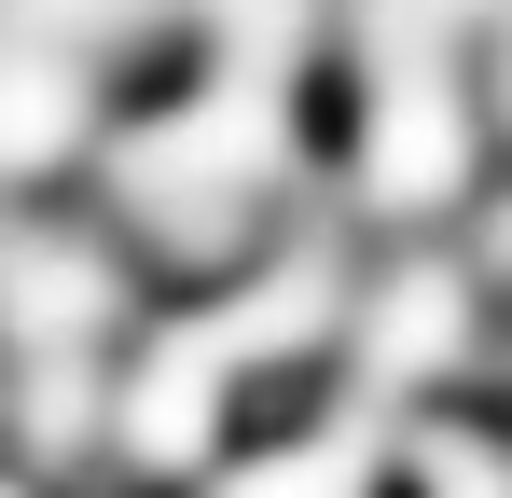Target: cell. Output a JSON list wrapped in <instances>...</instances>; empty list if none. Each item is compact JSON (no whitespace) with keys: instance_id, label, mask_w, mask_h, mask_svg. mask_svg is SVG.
Returning a JSON list of instances; mask_svg holds the SVG:
<instances>
[{"instance_id":"obj_10","label":"cell","mask_w":512,"mask_h":498,"mask_svg":"<svg viewBox=\"0 0 512 498\" xmlns=\"http://www.w3.org/2000/svg\"><path fill=\"white\" fill-rule=\"evenodd\" d=\"M416 485L429 498H512V457L471 443V429H416Z\"/></svg>"},{"instance_id":"obj_7","label":"cell","mask_w":512,"mask_h":498,"mask_svg":"<svg viewBox=\"0 0 512 498\" xmlns=\"http://www.w3.org/2000/svg\"><path fill=\"white\" fill-rule=\"evenodd\" d=\"M374 443H388V402H346L333 429H305V443L250 457L222 498H360V485H374Z\"/></svg>"},{"instance_id":"obj_1","label":"cell","mask_w":512,"mask_h":498,"mask_svg":"<svg viewBox=\"0 0 512 498\" xmlns=\"http://www.w3.org/2000/svg\"><path fill=\"white\" fill-rule=\"evenodd\" d=\"M277 166H291V111H277V83H222V97H194L180 125L111 139V194H125L167 249L222 263V249H236V194L277 180Z\"/></svg>"},{"instance_id":"obj_12","label":"cell","mask_w":512,"mask_h":498,"mask_svg":"<svg viewBox=\"0 0 512 498\" xmlns=\"http://www.w3.org/2000/svg\"><path fill=\"white\" fill-rule=\"evenodd\" d=\"M499 111H512V70H499Z\"/></svg>"},{"instance_id":"obj_2","label":"cell","mask_w":512,"mask_h":498,"mask_svg":"<svg viewBox=\"0 0 512 498\" xmlns=\"http://www.w3.org/2000/svg\"><path fill=\"white\" fill-rule=\"evenodd\" d=\"M360 56H374V111H360V208H443L471 180L457 139V97H443V28L374 0L360 14Z\"/></svg>"},{"instance_id":"obj_9","label":"cell","mask_w":512,"mask_h":498,"mask_svg":"<svg viewBox=\"0 0 512 498\" xmlns=\"http://www.w3.org/2000/svg\"><path fill=\"white\" fill-rule=\"evenodd\" d=\"M97 402H111V388H97L84 360H28V388H14V443H28V471H70V457L97 443Z\"/></svg>"},{"instance_id":"obj_3","label":"cell","mask_w":512,"mask_h":498,"mask_svg":"<svg viewBox=\"0 0 512 498\" xmlns=\"http://www.w3.org/2000/svg\"><path fill=\"white\" fill-rule=\"evenodd\" d=\"M222 388H236L222 346L194 319H167L139 346V374H125V457H139V471H194V457L222 443Z\"/></svg>"},{"instance_id":"obj_13","label":"cell","mask_w":512,"mask_h":498,"mask_svg":"<svg viewBox=\"0 0 512 498\" xmlns=\"http://www.w3.org/2000/svg\"><path fill=\"white\" fill-rule=\"evenodd\" d=\"M0 498H28V485H0Z\"/></svg>"},{"instance_id":"obj_5","label":"cell","mask_w":512,"mask_h":498,"mask_svg":"<svg viewBox=\"0 0 512 498\" xmlns=\"http://www.w3.org/2000/svg\"><path fill=\"white\" fill-rule=\"evenodd\" d=\"M346 319V277H333V236H291V263H263L236 305H208V346H222V374H250V360H291V346H319Z\"/></svg>"},{"instance_id":"obj_8","label":"cell","mask_w":512,"mask_h":498,"mask_svg":"<svg viewBox=\"0 0 512 498\" xmlns=\"http://www.w3.org/2000/svg\"><path fill=\"white\" fill-rule=\"evenodd\" d=\"M84 139V70L70 56H0V166H56Z\"/></svg>"},{"instance_id":"obj_11","label":"cell","mask_w":512,"mask_h":498,"mask_svg":"<svg viewBox=\"0 0 512 498\" xmlns=\"http://www.w3.org/2000/svg\"><path fill=\"white\" fill-rule=\"evenodd\" d=\"M14 14H28V28H125L139 0H14Z\"/></svg>"},{"instance_id":"obj_6","label":"cell","mask_w":512,"mask_h":498,"mask_svg":"<svg viewBox=\"0 0 512 498\" xmlns=\"http://www.w3.org/2000/svg\"><path fill=\"white\" fill-rule=\"evenodd\" d=\"M457 346H471V291H457V263H402V277L360 305V402L429 388Z\"/></svg>"},{"instance_id":"obj_4","label":"cell","mask_w":512,"mask_h":498,"mask_svg":"<svg viewBox=\"0 0 512 498\" xmlns=\"http://www.w3.org/2000/svg\"><path fill=\"white\" fill-rule=\"evenodd\" d=\"M111 263L84 236H0V332L28 360H84V332H111Z\"/></svg>"}]
</instances>
